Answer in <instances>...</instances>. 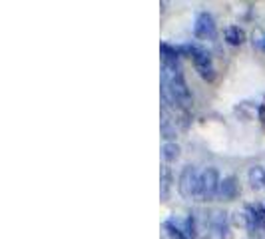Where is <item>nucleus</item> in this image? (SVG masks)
Here are the masks:
<instances>
[{"mask_svg":"<svg viewBox=\"0 0 265 239\" xmlns=\"http://www.w3.org/2000/svg\"><path fill=\"white\" fill-rule=\"evenodd\" d=\"M194 34H196V38H202V40L216 38L218 26H216V20H214V16L210 12H200L198 14L196 24H194Z\"/></svg>","mask_w":265,"mask_h":239,"instance_id":"obj_5","label":"nucleus"},{"mask_svg":"<svg viewBox=\"0 0 265 239\" xmlns=\"http://www.w3.org/2000/svg\"><path fill=\"white\" fill-rule=\"evenodd\" d=\"M200 178L202 172H198L196 166L188 164L182 168L180 176H178V192L184 200L188 202H198V194H200Z\"/></svg>","mask_w":265,"mask_h":239,"instance_id":"obj_1","label":"nucleus"},{"mask_svg":"<svg viewBox=\"0 0 265 239\" xmlns=\"http://www.w3.org/2000/svg\"><path fill=\"white\" fill-rule=\"evenodd\" d=\"M182 232L188 236V239H196L198 238V224H196V216H188L184 222H182Z\"/></svg>","mask_w":265,"mask_h":239,"instance_id":"obj_13","label":"nucleus"},{"mask_svg":"<svg viewBox=\"0 0 265 239\" xmlns=\"http://www.w3.org/2000/svg\"><path fill=\"white\" fill-rule=\"evenodd\" d=\"M240 196V180L236 176H226L222 178V186H220V198L226 202H232Z\"/></svg>","mask_w":265,"mask_h":239,"instance_id":"obj_7","label":"nucleus"},{"mask_svg":"<svg viewBox=\"0 0 265 239\" xmlns=\"http://www.w3.org/2000/svg\"><path fill=\"white\" fill-rule=\"evenodd\" d=\"M180 154H182V148L176 142H164V146H162V158H164L166 164L178 162Z\"/></svg>","mask_w":265,"mask_h":239,"instance_id":"obj_11","label":"nucleus"},{"mask_svg":"<svg viewBox=\"0 0 265 239\" xmlns=\"http://www.w3.org/2000/svg\"><path fill=\"white\" fill-rule=\"evenodd\" d=\"M160 130H162V138L166 142H176V126L172 124V120L168 118V110L166 106L162 108V122H160Z\"/></svg>","mask_w":265,"mask_h":239,"instance_id":"obj_10","label":"nucleus"},{"mask_svg":"<svg viewBox=\"0 0 265 239\" xmlns=\"http://www.w3.org/2000/svg\"><path fill=\"white\" fill-rule=\"evenodd\" d=\"M172 170L168 164L162 166V172H160V200L166 202L170 198V190H172Z\"/></svg>","mask_w":265,"mask_h":239,"instance_id":"obj_9","label":"nucleus"},{"mask_svg":"<svg viewBox=\"0 0 265 239\" xmlns=\"http://www.w3.org/2000/svg\"><path fill=\"white\" fill-rule=\"evenodd\" d=\"M220 186H222V176L218 172V168L210 166L206 170H202V178H200V194H198V202H214L220 196Z\"/></svg>","mask_w":265,"mask_h":239,"instance_id":"obj_2","label":"nucleus"},{"mask_svg":"<svg viewBox=\"0 0 265 239\" xmlns=\"http://www.w3.org/2000/svg\"><path fill=\"white\" fill-rule=\"evenodd\" d=\"M164 230H166V234H168V238L170 239H188V236L182 232V228L176 224V222H166L164 224Z\"/></svg>","mask_w":265,"mask_h":239,"instance_id":"obj_14","label":"nucleus"},{"mask_svg":"<svg viewBox=\"0 0 265 239\" xmlns=\"http://www.w3.org/2000/svg\"><path fill=\"white\" fill-rule=\"evenodd\" d=\"M226 42L230 46H240L246 42V32L240 28V26H230L226 30Z\"/></svg>","mask_w":265,"mask_h":239,"instance_id":"obj_12","label":"nucleus"},{"mask_svg":"<svg viewBox=\"0 0 265 239\" xmlns=\"http://www.w3.org/2000/svg\"><path fill=\"white\" fill-rule=\"evenodd\" d=\"M262 48H264V50H265V38H264V40H262Z\"/></svg>","mask_w":265,"mask_h":239,"instance_id":"obj_15","label":"nucleus"},{"mask_svg":"<svg viewBox=\"0 0 265 239\" xmlns=\"http://www.w3.org/2000/svg\"><path fill=\"white\" fill-rule=\"evenodd\" d=\"M234 224L246 232H260L258 228V220H256V208L254 204H248L244 206L242 210H238L234 214Z\"/></svg>","mask_w":265,"mask_h":239,"instance_id":"obj_6","label":"nucleus"},{"mask_svg":"<svg viewBox=\"0 0 265 239\" xmlns=\"http://www.w3.org/2000/svg\"><path fill=\"white\" fill-rule=\"evenodd\" d=\"M206 226L210 228L212 239H230V218L224 210H214L206 218Z\"/></svg>","mask_w":265,"mask_h":239,"instance_id":"obj_4","label":"nucleus"},{"mask_svg":"<svg viewBox=\"0 0 265 239\" xmlns=\"http://www.w3.org/2000/svg\"><path fill=\"white\" fill-rule=\"evenodd\" d=\"M188 50H190V54H192L196 72H198L206 82H214V80H216V66H214V60H212L210 52H206V50L200 48V46H188Z\"/></svg>","mask_w":265,"mask_h":239,"instance_id":"obj_3","label":"nucleus"},{"mask_svg":"<svg viewBox=\"0 0 265 239\" xmlns=\"http://www.w3.org/2000/svg\"><path fill=\"white\" fill-rule=\"evenodd\" d=\"M248 184L254 192H262L265 190V166L262 164H254L248 170Z\"/></svg>","mask_w":265,"mask_h":239,"instance_id":"obj_8","label":"nucleus"}]
</instances>
